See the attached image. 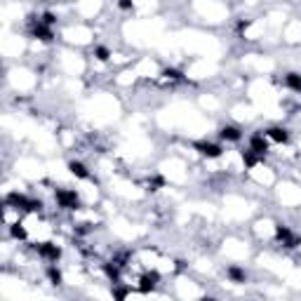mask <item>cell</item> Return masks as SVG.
I'll return each mask as SVG.
<instances>
[{
	"instance_id": "1",
	"label": "cell",
	"mask_w": 301,
	"mask_h": 301,
	"mask_svg": "<svg viewBox=\"0 0 301 301\" xmlns=\"http://www.w3.org/2000/svg\"><path fill=\"white\" fill-rule=\"evenodd\" d=\"M54 200H57V205L62 209H80V198H78V193L73 191V188H57L54 191Z\"/></svg>"
},
{
	"instance_id": "2",
	"label": "cell",
	"mask_w": 301,
	"mask_h": 301,
	"mask_svg": "<svg viewBox=\"0 0 301 301\" xmlns=\"http://www.w3.org/2000/svg\"><path fill=\"white\" fill-rule=\"evenodd\" d=\"M33 249H36V254H38L40 259H45V261H50V263H57L59 256H62V247L54 245V242H38V245H33Z\"/></svg>"
},
{
	"instance_id": "3",
	"label": "cell",
	"mask_w": 301,
	"mask_h": 301,
	"mask_svg": "<svg viewBox=\"0 0 301 301\" xmlns=\"http://www.w3.org/2000/svg\"><path fill=\"white\" fill-rule=\"evenodd\" d=\"M193 148L202 155V158H207V160H216V158H221V155H224V146L212 144V141H195Z\"/></svg>"
},
{
	"instance_id": "4",
	"label": "cell",
	"mask_w": 301,
	"mask_h": 301,
	"mask_svg": "<svg viewBox=\"0 0 301 301\" xmlns=\"http://www.w3.org/2000/svg\"><path fill=\"white\" fill-rule=\"evenodd\" d=\"M275 240L278 242H282V247H287V249H294L296 245H299V238L292 233V228L289 226H285V224H278L275 226Z\"/></svg>"
},
{
	"instance_id": "5",
	"label": "cell",
	"mask_w": 301,
	"mask_h": 301,
	"mask_svg": "<svg viewBox=\"0 0 301 301\" xmlns=\"http://www.w3.org/2000/svg\"><path fill=\"white\" fill-rule=\"evenodd\" d=\"M158 285H160V273H158V270H146V273L139 278V292L141 294L155 292Z\"/></svg>"
},
{
	"instance_id": "6",
	"label": "cell",
	"mask_w": 301,
	"mask_h": 301,
	"mask_svg": "<svg viewBox=\"0 0 301 301\" xmlns=\"http://www.w3.org/2000/svg\"><path fill=\"white\" fill-rule=\"evenodd\" d=\"M31 36H33L36 40H43V43H52L54 31H52V26L43 24L40 19H33V24H31Z\"/></svg>"
},
{
	"instance_id": "7",
	"label": "cell",
	"mask_w": 301,
	"mask_h": 301,
	"mask_svg": "<svg viewBox=\"0 0 301 301\" xmlns=\"http://www.w3.org/2000/svg\"><path fill=\"white\" fill-rule=\"evenodd\" d=\"M249 148L254 151L256 155H266L268 153V139H266V134L263 132H256V134H252V139H249Z\"/></svg>"
},
{
	"instance_id": "8",
	"label": "cell",
	"mask_w": 301,
	"mask_h": 301,
	"mask_svg": "<svg viewBox=\"0 0 301 301\" xmlns=\"http://www.w3.org/2000/svg\"><path fill=\"white\" fill-rule=\"evenodd\" d=\"M263 134H266V139L275 141V144L289 141V130H285V127H268V130H263Z\"/></svg>"
},
{
	"instance_id": "9",
	"label": "cell",
	"mask_w": 301,
	"mask_h": 301,
	"mask_svg": "<svg viewBox=\"0 0 301 301\" xmlns=\"http://www.w3.org/2000/svg\"><path fill=\"white\" fill-rule=\"evenodd\" d=\"M69 172L76 179H83V181L92 179V174H90V170H87V165H85V162H80V160H71L69 162Z\"/></svg>"
},
{
	"instance_id": "10",
	"label": "cell",
	"mask_w": 301,
	"mask_h": 301,
	"mask_svg": "<svg viewBox=\"0 0 301 301\" xmlns=\"http://www.w3.org/2000/svg\"><path fill=\"white\" fill-rule=\"evenodd\" d=\"M219 137L224 141H233V144H238L240 139H242V132L235 127V125H224L221 130H219Z\"/></svg>"
},
{
	"instance_id": "11",
	"label": "cell",
	"mask_w": 301,
	"mask_h": 301,
	"mask_svg": "<svg viewBox=\"0 0 301 301\" xmlns=\"http://www.w3.org/2000/svg\"><path fill=\"white\" fill-rule=\"evenodd\" d=\"M226 275H228L231 282H238V285H242V282L247 280V273H245V268H240V266H228V268H226Z\"/></svg>"
},
{
	"instance_id": "12",
	"label": "cell",
	"mask_w": 301,
	"mask_h": 301,
	"mask_svg": "<svg viewBox=\"0 0 301 301\" xmlns=\"http://www.w3.org/2000/svg\"><path fill=\"white\" fill-rule=\"evenodd\" d=\"M285 85L292 90V92L301 94V73H294V71H289L285 76Z\"/></svg>"
},
{
	"instance_id": "13",
	"label": "cell",
	"mask_w": 301,
	"mask_h": 301,
	"mask_svg": "<svg viewBox=\"0 0 301 301\" xmlns=\"http://www.w3.org/2000/svg\"><path fill=\"white\" fill-rule=\"evenodd\" d=\"M240 155H242V162H245V167H247V170L256 167V165H259V160H261V155H256L252 148H245Z\"/></svg>"
},
{
	"instance_id": "14",
	"label": "cell",
	"mask_w": 301,
	"mask_h": 301,
	"mask_svg": "<svg viewBox=\"0 0 301 301\" xmlns=\"http://www.w3.org/2000/svg\"><path fill=\"white\" fill-rule=\"evenodd\" d=\"M10 235L15 240H26L29 238V233H26V228H24V224H19V221H15V224H10Z\"/></svg>"
},
{
	"instance_id": "15",
	"label": "cell",
	"mask_w": 301,
	"mask_h": 301,
	"mask_svg": "<svg viewBox=\"0 0 301 301\" xmlns=\"http://www.w3.org/2000/svg\"><path fill=\"white\" fill-rule=\"evenodd\" d=\"M47 278H50V282H52V285H62L64 282V275H62V270L57 268V266H54V263H50V266H47Z\"/></svg>"
},
{
	"instance_id": "16",
	"label": "cell",
	"mask_w": 301,
	"mask_h": 301,
	"mask_svg": "<svg viewBox=\"0 0 301 301\" xmlns=\"http://www.w3.org/2000/svg\"><path fill=\"white\" fill-rule=\"evenodd\" d=\"M94 57H97L99 62H108V59H111V50H108V47H104V45L94 47Z\"/></svg>"
},
{
	"instance_id": "17",
	"label": "cell",
	"mask_w": 301,
	"mask_h": 301,
	"mask_svg": "<svg viewBox=\"0 0 301 301\" xmlns=\"http://www.w3.org/2000/svg\"><path fill=\"white\" fill-rule=\"evenodd\" d=\"M162 76L167 78V80H184V73L179 69H165L162 71Z\"/></svg>"
},
{
	"instance_id": "18",
	"label": "cell",
	"mask_w": 301,
	"mask_h": 301,
	"mask_svg": "<svg viewBox=\"0 0 301 301\" xmlns=\"http://www.w3.org/2000/svg\"><path fill=\"white\" fill-rule=\"evenodd\" d=\"M148 186H151V191H158L160 186H165V179H162V177H153V179H148Z\"/></svg>"
},
{
	"instance_id": "19",
	"label": "cell",
	"mask_w": 301,
	"mask_h": 301,
	"mask_svg": "<svg viewBox=\"0 0 301 301\" xmlns=\"http://www.w3.org/2000/svg\"><path fill=\"white\" fill-rule=\"evenodd\" d=\"M118 8H120V10H132V3H120Z\"/></svg>"
},
{
	"instance_id": "20",
	"label": "cell",
	"mask_w": 301,
	"mask_h": 301,
	"mask_svg": "<svg viewBox=\"0 0 301 301\" xmlns=\"http://www.w3.org/2000/svg\"><path fill=\"white\" fill-rule=\"evenodd\" d=\"M200 301H216V299H214V296H202Z\"/></svg>"
}]
</instances>
